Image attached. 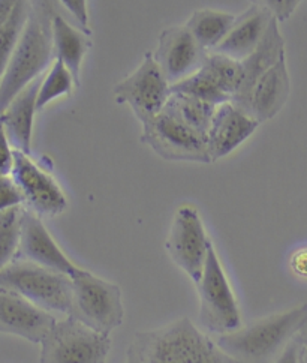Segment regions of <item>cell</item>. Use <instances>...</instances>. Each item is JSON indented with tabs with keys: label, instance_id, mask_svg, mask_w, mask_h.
I'll list each match as a JSON object with an SVG mask.
<instances>
[{
	"label": "cell",
	"instance_id": "obj_31",
	"mask_svg": "<svg viewBox=\"0 0 307 363\" xmlns=\"http://www.w3.org/2000/svg\"><path fill=\"white\" fill-rule=\"evenodd\" d=\"M289 267L294 272V275L307 279V246H301V248L291 254Z\"/></svg>",
	"mask_w": 307,
	"mask_h": 363
},
{
	"label": "cell",
	"instance_id": "obj_17",
	"mask_svg": "<svg viewBox=\"0 0 307 363\" xmlns=\"http://www.w3.org/2000/svg\"><path fill=\"white\" fill-rule=\"evenodd\" d=\"M261 123L249 113L237 107L234 102H224L216 107L207 134V145L212 162L219 161L233 153Z\"/></svg>",
	"mask_w": 307,
	"mask_h": 363
},
{
	"label": "cell",
	"instance_id": "obj_21",
	"mask_svg": "<svg viewBox=\"0 0 307 363\" xmlns=\"http://www.w3.org/2000/svg\"><path fill=\"white\" fill-rule=\"evenodd\" d=\"M285 55H286L285 40L282 33H280L279 21L273 20L258 48L253 51V55H250L248 59L241 62L243 74H245V77H243V84H241L240 92L231 102H238L240 99L245 98L252 84L257 82L258 77L264 74L268 68L273 67V65Z\"/></svg>",
	"mask_w": 307,
	"mask_h": 363
},
{
	"label": "cell",
	"instance_id": "obj_34",
	"mask_svg": "<svg viewBox=\"0 0 307 363\" xmlns=\"http://www.w3.org/2000/svg\"><path fill=\"white\" fill-rule=\"evenodd\" d=\"M296 340L299 341V344H300L301 347L307 348V321L304 323V326L300 329V332H299Z\"/></svg>",
	"mask_w": 307,
	"mask_h": 363
},
{
	"label": "cell",
	"instance_id": "obj_15",
	"mask_svg": "<svg viewBox=\"0 0 307 363\" xmlns=\"http://www.w3.org/2000/svg\"><path fill=\"white\" fill-rule=\"evenodd\" d=\"M57 318L18 293L0 289V333L41 344Z\"/></svg>",
	"mask_w": 307,
	"mask_h": 363
},
{
	"label": "cell",
	"instance_id": "obj_28",
	"mask_svg": "<svg viewBox=\"0 0 307 363\" xmlns=\"http://www.w3.org/2000/svg\"><path fill=\"white\" fill-rule=\"evenodd\" d=\"M21 206H24V199L14 177L0 176V213Z\"/></svg>",
	"mask_w": 307,
	"mask_h": 363
},
{
	"label": "cell",
	"instance_id": "obj_7",
	"mask_svg": "<svg viewBox=\"0 0 307 363\" xmlns=\"http://www.w3.org/2000/svg\"><path fill=\"white\" fill-rule=\"evenodd\" d=\"M199 305V323L209 332L224 335L241 328V314L231 284L225 274L214 245L199 279L195 282Z\"/></svg>",
	"mask_w": 307,
	"mask_h": 363
},
{
	"label": "cell",
	"instance_id": "obj_22",
	"mask_svg": "<svg viewBox=\"0 0 307 363\" xmlns=\"http://www.w3.org/2000/svg\"><path fill=\"white\" fill-rule=\"evenodd\" d=\"M237 16L216 9H197L186 21V28L194 35L197 43L209 53L219 47L231 30Z\"/></svg>",
	"mask_w": 307,
	"mask_h": 363
},
{
	"label": "cell",
	"instance_id": "obj_8",
	"mask_svg": "<svg viewBox=\"0 0 307 363\" xmlns=\"http://www.w3.org/2000/svg\"><path fill=\"white\" fill-rule=\"evenodd\" d=\"M141 128V143L162 160L212 164L207 135L190 128L168 110L162 108L161 113L143 122Z\"/></svg>",
	"mask_w": 307,
	"mask_h": 363
},
{
	"label": "cell",
	"instance_id": "obj_11",
	"mask_svg": "<svg viewBox=\"0 0 307 363\" xmlns=\"http://www.w3.org/2000/svg\"><path fill=\"white\" fill-rule=\"evenodd\" d=\"M243 65L238 60L212 51L206 63L186 80L171 86L173 92L186 94L221 106L233 101L243 84Z\"/></svg>",
	"mask_w": 307,
	"mask_h": 363
},
{
	"label": "cell",
	"instance_id": "obj_4",
	"mask_svg": "<svg viewBox=\"0 0 307 363\" xmlns=\"http://www.w3.org/2000/svg\"><path fill=\"white\" fill-rule=\"evenodd\" d=\"M69 277L72 285L71 317L107 335L122 326L124 308L122 289L117 284L80 266Z\"/></svg>",
	"mask_w": 307,
	"mask_h": 363
},
{
	"label": "cell",
	"instance_id": "obj_6",
	"mask_svg": "<svg viewBox=\"0 0 307 363\" xmlns=\"http://www.w3.org/2000/svg\"><path fill=\"white\" fill-rule=\"evenodd\" d=\"M40 345L41 363H105L111 340L110 335L66 315L54 323Z\"/></svg>",
	"mask_w": 307,
	"mask_h": 363
},
{
	"label": "cell",
	"instance_id": "obj_12",
	"mask_svg": "<svg viewBox=\"0 0 307 363\" xmlns=\"http://www.w3.org/2000/svg\"><path fill=\"white\" fill-rule=\"evenodd\" d=\"M11 176L18 185L24 207L36 215L57 216L65 212L68 201L56 179L37 164L32 155L16 149L14 168Z\"/></svg>",
	"mask_w": 307,
	"mask_h": 363
},
{
	"label": "cell",
	"instance_id": "obj_24",
	"mask_svg": "<svg viewBox=\"0 0 307 363\" xmlns=\"http://www.w3.org/2000/svg\"><path fill=\"white\" fill-rule=\"evenodd\" d=\"M29 9L30 0H18L11 16L0 26V80H2L8 63L20 41L25 20L29 16Z\"/></svg>",
	"mask_w": 307,
	"mask_h": 363
},
{
	"label": "cell",
	"instance_id": "obj_30",
	"mask_svg": "<svg viewBox=\"0 0 307 363\" xmlns=\"http://www.w3.org/2000/svg\"><path fill=\"white\" fill-rule=\"evenodd\" d=\"M60 4L65 6L72 17L79 21L83 30L88 35H92V30L88 29V14H87V0H60Z\"/></svg>",
	"mask_w": 307,
	"mask_h": 363
},
{
	"label": "cell",
	"instance_id": "obj_13",
	"mask_svg": "<svg viewBox=\"0 0 307 363\" xmlns=\"http://www.w3.org/2000/svg\"><path fill=\"white\" fill-rule=\"evenodd\" d=\"M209 55L186 26H171L161 32L153 57L165 79L174 86L195 74L206 63Z\"/></svg>",
	"mask_w": 307,
	"mask_h": 363
},
{
	"label": "cell",
	"instance_id": "obj_26",
	"mask_svg": "<svg viewBox=\"0 0 307 363\" xmlns=\"http://www.w3.org/2000/svg\"><path fill=\"white\" fill-rule=\"evenodd\" d=\"M23 209L24 206L0 213V270L18 257Z\"/></svg>",
	"mask_w": 307,
	"mask_h": 363
},
{
	"label": "cell",
	"instance_id": "obj_27",
	"mask_svg": "<svg viewBox=\"0 0 307 363\" xmlns=\"http://www.w3.org/2000/svg\"><path fill=\"white\" fill-rule=\"evenodd\" d=\"M304 0H250L253 6H258L272 14L279 23L286 21Z\"/></svg>",
	"mask_w": 307,
	"mask_h": 363
},
{
	"label": "cell",
	"instance_id": "obj_35",
	"mask_svg": "<svg viewBox=\"0 0 307 363\" xmlns=\"http://www.w3.org/2000/svg\"><path fill=\"white\" fill-rule=\"evenodd\" d=\"M300 363H307V348L301 347V352H300Z\"/></svg>",
	"mask_w": 307,
	"mask_h": 363
},
{
	"label": "cell",
	"instance_id": "obj_14",
	"mask_svg": "<svg viewBox=\"0 0 307 363\" xmlns=\"http://www.w3.org/2000/svg\"><path fill=\"white\" fill-rule=\"evenodd\" d=\"M289 95L291 77L285 55L273 67L258 77L245 98L234 104L241 110L249 113L260 123H264L272 121L282 111L289 99Z\"/></svg>",
	"mask_w": 307,
	"mask_h": 363
},
{
	"label": "cell",
	"instance_id": "obj_33",
	"mask_svg": "<svg viewBox=\"0 0 307 363\" xmlns=\"http://www.w3.org/2000/svg\"><path fill=\"white\" fill-rule=\"evenodd\" d=\"M17 4L18 0H0V26L6 21Z\"/></svg>",
	"mask_w": 307,
	"mask_h": 363
},
{
	"label": "cell",
	"instance_id": "obj_5",
	"mask_svg": "<svg viewBox=\"0 0 307 363\" xmlns=\"http://www.w3.org/2000/svg\"><path fill=\"white\" fill-rule=\"evenodd\" d=\"M0 289L18 293L50 313H71V277L28 260H14L0 270Z\"/></svg>",
	"mask_w": 307,
	"mask_h": 363
},
{
	"label": "cell",
	"instance_id": "obj_3",
	"mask_svg": "<svg viewBox=\"0 0 307 363\" xmlns=\"http://www.w3.org/2000/svg\"><path fill=\"white\" fill-rule=\"evenodd\" d=\"M307 321V303L262 317L217 336V345L236 363H276Z\"/></svg>",
	"mask_w": 307,
	"mask_h": 363
},
{
	"label": "cell",
	"instance_id": "obj_1",
	"mask_svg": "<svg viewBox=\"0 0 307 363\" xmlns=\"http://www.w3.org/2000/svg\"><path fill=\"white\" fill-rule=\"evenodd\" d=\"M124 363H236L187 317L141 330L126 350Z\"/></svg>",
	"mask_w": 307,
	"mask_h": 363
},
{
	"label": "cell",
	"instance_id": "obj_32",
	"mask_svg": "<svg viewBox=\"0 0 307 363\" xmlns=\"http://www.w3.org/2000/svg\"><path fill=\"white\" fill-rule=\"evenodd\" d=\"M300 352H301V345L299 344L297 340H294L286 347V350L282 353V356L277 359L276 363H300Z\"/></svg>",
	"mask_w": 307,
	"mask_h": 363
},
{
	"label": "cell",
	"instance_id": "obj_18",
	"mask_svg": "<svg viewBox=\"0 0 307 363\" xmlns=\"http://www.w3.org/2000/svg\"><path fill=\"white\" fill-rule=\"evenodd\" d=\"M41 82L42 75L24 87L0 114V122L5 126L11 145L14 149L29 155L32 153L33 123L37 111V92H40Z\"/></svg>",
	"mask_w": 307,
	"mask_h": 363
},
{
	"label": "cell",
	"instance_id": "obj_10",
	"mask_svg": "<svg viewBox=\"0 0 307 363\" xmlns=\"http://www.w3.org/2000/svg\"><path fill=\"white\" fill-rule=\"evenodd\" d=\"M114 101L129 106L139 123L156 116L170 99L173 89L151 51L143 56L137 69L114 86Z\"/></svg>",
	"mask_w": 307,
	"mask_h": 363
},
{
	"label": "cell",
	"instance_id": "obj_20",
	"mask_svg": "<svg viewBox=\"0 0 307 363\" xmlns=\"http://www.w3.org/2000/svg\"><path fill=\"white\" fill-rule=\"evenodd\" d=\"M53 43L56 59L65 63V67L74 75L76 87H80L83 60L92 47L91 35L75 29L65 17L56 12L53 17Z\"/></svg>",
	"mask_w": 307,
	"mask_h": 363
},
{
	"label": "cell",
	"instance_id": "obj_23",
	"mask_svg": "<svg viewBox=\"0 0 307 363\" xmlns=\"http://www.w3.org/2000/svg\"><path fill=\"white\" fill-rule=\"evenodd\" d=\"M216 107L217 106H214V104L206 102L199 98L173 92L163 108L177 116L178 119L183 121L190 128L197 129L198 133L207 135Z\"/></svg>",
	"mask_w": 307,
	"mask_h": 363
},
{
	"label": "cell",
	"instance_id": "obj_25",
	"mask_svg": "<svg viewBox=\"0 0 307 363\" xmlns=\"http://www.w3.org/2000/svg\"><path fill=\"white\" fill-rule=\"evenodd\" d=\"M76 87L74 75L65 67V63L54 59L51 67L42 75V82L37 92V110L45 108L50 102H53L62 96H68Z\"/></svg>",
	"mask_w": 307,
	"mask_h": 363
},
{
	"label": "cell",
	"instance_id": "obj_16",
	"mask_svg": "<svg viewBox=\"0 0 307 363\" xmlns=\"http://www.w3.org/2000/svg\"><path fill=\"white\" fill-rule=\"evenodd\" d=\"M18 258L66 275H71L79 267L62 251L57 242L50 235L41 216L25 209V207L23 209L21 218Z\"/></svg>",
	"mask_w": 307,
	"mask_h": 363
},
{
	"label": "cell",
	"instance_id": "obj_9",
	"mask_svg": "<svg viewBox=\"0 0 307 363\" xmlns=\"http://www.w3.org/2000/svg\"><path fill=\"white\" fill-rule=\"evenodd\" d=\"M212 245L197 207L192 204L178 207L165 240V250L174 264L194 284L202 274Z\"/></svg>",
	"mask_w": 307,
	"mask_h": 363
},
{
	"label": "cell",
	"instance_id": "obj_19",
	"mask_svg": "<svg viewBox=\"0 0 307 363\" xmlns=\"http://www.w3.org/2000/svg\"><path fill=\"white\" fill-rule=\"evenodd\" d=\"M274 18L267 11L250 6L246 12L237 17L234 26L226 35L224 43L214 51L226 57L243 62L262 43L264 36Z\"/></svg>",
	"mask_w": 307,
	"mask_h": 363
},
{
	"label": "cell",
	"instance_id": "obj_2",
	"mask_svg": "<svg viewBox=\"0 0 307 363\" xmlns=\"http://www.w3.org/2000/svg\"><path fill=\"white\" fill-rule=\"evenodd\" d=\"M54 0H30L20 41L0 80V114L24 87L40 79L54 62Z\"/></svg>",
	"mask_w": 307,
	"mask_h": 363
},
{
	"label": "cell",
	"instance_id": "obj_29",
	"mask_svg": "<svg viewBox=\"0 0 307 363\" xmlns=\"http://www.w3.org/2000/svg\"><path fill=\"white\" fill-rule=\"evenodd\" d=\"M16 160V149L11 145V140L5 131V126L0 122V176L12 173Z\"/></svg>",
	"mask_w": 307,
	"mask_h": 363
}]
</instances>
